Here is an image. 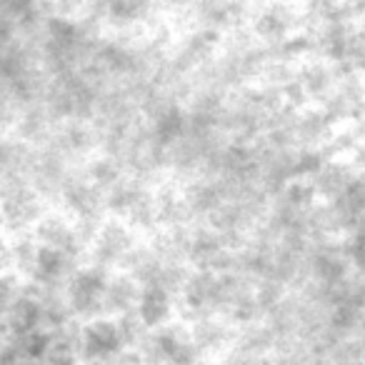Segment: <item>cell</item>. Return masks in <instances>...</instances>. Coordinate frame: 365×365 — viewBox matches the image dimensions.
<instances>
[{
    "instance_id": "obj_1",
    "label": "cell",
    "mask_w": 365,
    "mask_h": 365,
    "mask_svg": "<svg viewBox=\"0 0 365 365\" xmlns=\"http://www.w3.org/2000/svg\"><path fill=\"white\" fill-rule=\"evenodd\" d=\"M133 248H135V235H133L130 225L123 223V220L101 223V228L96 230V235L91 240L93 265L106 270L123 268V263H125Z\"/></svg>"
},
{
    "instance_id": "obj_3",
    "label": "cell",
    "mask_w": 365,
    "mask_h": 365,
    "mask_svg": "<svg viewBox=\"0 0 365 365\" xmlns=\"http://www.w3.org/2000/svg\"><path fill=\"white\" fill-rule=\"evenodd\" d=\"M160 3H165V6H170V8H190L195 0H160Z\"/></svg>"
},
{
    "instance_id": "obj_2",
    "label": "cell",
    "mask_w": 365,
    "mask_h": 365,
    "mask_svg": "<svg viewBox=\"0 0 365 365\" xmlns=\"http://www.w3.org/2000/svg\"><path fill=\"white\" fill-rule=\"evenodd\" d=\"M175 295L170 293L163 285H140V295H138L135 313L143 320L148 330L160 328V325L173 323V315H175Z\"/></svg>"
}]
</instances>
